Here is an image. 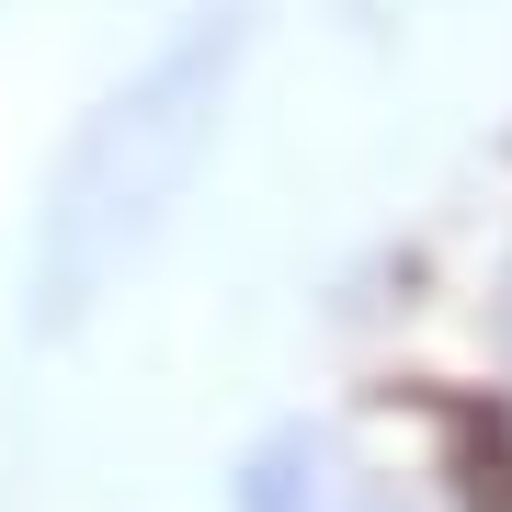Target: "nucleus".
I'll return each mask as SVG.
<instances>
[{"label":"nucleus","instance_id":"nucleus-1","mask_svg":"<svg viewBox=\"0 0 512 512\" xmlns=\"http://www.w3.org/2000/svg\"><path fill=\"white\" fill-rule=\"evenodd\" d=\"M251 35H262L251 0H194L114 92H92V114H80L69 148L46 160L35 239H23V319H35L46 342L80 330L148 251H160V228L183 217L194 171L217 160V137H228Z\"/></svg>","mask_w":512,"mask_h":512},{"label":"nucleus","instance_id":"nucleus-2","mask_svg":"<svg viewBox=\"0 0 512 512\" xmlns=\"http://www.w3.org/2000/svg\"><path fill=\"white\" fill-rule=\"evenodd\" d=\"M353 501H365V478H342V444L319 421H274L228 478V512H353Z\"/></svg>","mask_w":512,"mask_h":512}]
</instances>
